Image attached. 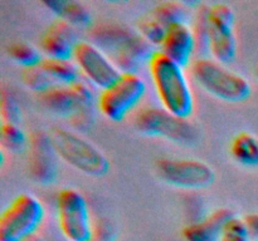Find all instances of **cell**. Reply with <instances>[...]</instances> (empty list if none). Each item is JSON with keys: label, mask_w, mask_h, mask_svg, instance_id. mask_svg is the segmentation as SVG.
Wrapping results in <instances>:
<instances>
[{"label": "cell", "mask_w": 258, "mask_h": 241, "mask_svg": "<svg viewBox=\"0 0 258 241\" xmlns=\"http://www.w3.org/2000/svg\"><path fill=\"white\" fill-rule=\"evenodd\" d=\"M8 54L14 62L22 65L23 68L38 65L43 59L39 50H37L33 45L24 42H15L10 44L8 47Z\"/></svg>", "instance_id": "obj_23"}, {"label": "cell", "mask_w": 258, "mask_h": 241, "mask_svg": "<svg viewBox=\"0 0 258 241\" xmlns=\"http://www.w3.org/2000/svg\"><path fill=\"white\" fill-rule=\"evenodd\" d=\"M208 5L199 4L196 14V24H194V37H196L197 48H207L208 49Z\"/></svg>", "instance_id": "obj_25"}, {"label": "cell", "mask_w": 258, "mask_h": 241, "mask_svg": "<svg viewBox=\"0 0 258 241\" xmlns=\"http://www.w3.org/2000/svg\"><path fill=\"white\" fill-rule=\"evenodd\" d=\"M57 153L50 143L48 133L35 131L28 142V172L39 185H52L58 175Z\"/></svg>", "instance_id": "obj_11"}, {"label": "cell", "mask_w": 258, "mask_h": 241, "mask_svg": "<svg viewBox=\"0 0 258 241\" xmlns=\"http://www.w3.org/2000/svg\"><path fill=\"white\" fill-rule=\"evenodd\" d=\"M0 113H2L3 122L14 123L18 125L22 118V110L18 103L17 98L14 97L12 90L3 89L0 95Z\"/></svg>", "instance_id": "obj_24"}, {"label": "cell", "mask_w": 258, "mask_h": 241, "mask_svg": "<svg viewBox=\"0 0 258 241\" xmlns=\"http://www.w3.org/2000/svg\"><path fill=\"white\" fill-rule=\"evenodd\" d=\"M241 220L251 241H258V212L247 213Z\"/></svg>", "instance_id": "obj_29"}, {"label": "cell", "mask_w": 258, "mask_h": 241, "mask_svg": "<svg viewBox=\"0 0 258 241\" xmlns=\"http://www.w3.org/2000/svg\"><path fill=\"white\" fill-rule=\"evenodd\" d=\"M72 59L78 70L101 90L112 85L121 75L112 59L91 42L78 40Z\"/></svg>", "instance_id": "obj_10"}, {"label": "cell", "mask_w": 258, "mask_h": 241, "mask_svg": "<svg viewBox=\"0 0 258 241\" xmlns=\"http://www.w3.org/2000/svg\"><path fill=\"white\" fill-rule=\"evenodd\" d=\"M229 151L234 160L243 166H258V138L247 131L237 133L231 141Z\"/></svg>", "instance_id": "obj_17"}, {"label": "cell", "mask_w": 258, "mask_h": 241, "mask_svg": "<svg viewBox=\"0 0 258 241\" xmlns=\"http://www.w3.org/2000/svg\"><path fill=\"white\" fill-rule=\"evenodd\" d=\"M159 100L165 110L188 119L194 110V97L183 67L155 50L148 63Z\"/></svg>", "instance_id": "obj_1"}, {"label": "cell", "mask_w": 258, "mask_h": 241, "mask_svg": "<svg viewBox=\"0 0 258 241\" xmlns=\"http://www.w3.org/2000/svg\"><path fill=\"white\" fill-rule=\"evenodd\" d=\"M68 87H70L71 92H72L73 97H75L76 102L80 107H92L95 98H93L92 89H91L87 83L78 79L73 82L72 84L68 85Z\"/></svg>", "instance_id": "obj_28"}, {"label": "cell", "mask_w": 258, "mask_h": 241, "mask_svg": "<svg viewBox=\"0 0 258 241\" xmlns=\"http://www.w3.org/2000/svg\"><path fill=\"white\" fill-rule=\"evenodd\" d=\"M44 215V206L37 197L20 193L0 216V241H25L37 233Z\"/></svg>", "instance_id": "obj_4"}, {"label": "cell", "mask_w": 258, "mask_h": 241, "mask_svg": "<svg viewBox=\"0 0 258 241\" xmlns=\"http://www.w3.org/2000/svg\"><path fill=\"white\" fill-rule=\"evenodd\" d=\"M154 18L163 23L166 28L176 23H185L188 17V9L185 4L180 2H161L156 4L153 9L149 10Z\"/></svg>", "instance_id": "obj_19"}, {"label": "cell", "mask_w": 258, "mask_h": 241, "mask_svg": "<svg viewBox=\"0 0 258 241\" xmlns=\"http://www.w3.org/2000/svg\"><path fill=\"white\" fill-rule=\"evenodd\" d=\"M77 43L75 27L57 18L40 37V49L48 58L72 59L73 49Z\"/></svg>", "instance_id": "obj_12"}, {"label": "cell", "mask_w": 258, "mask_h": 241, "mask_svg": "<svg viewBox=\"0 0 258 241\" xmlns=\"http://www.w3.org/2000/svg\"><path fill=\"white\" fill-rule=\"evenodd\" d=\"M134 127L143 135L163 137L180 145H191L198 140V130L188 119L176 117L164 108H141L134 117Z\"/></svg>", "instance_id": "obj_5"}, {"label": "cell", "mask_w": 258, "mask_h": 241, "mask_svg": "<svg viewBox=\"0 0 258 241\" xmlns=\"http://www.w3.org/2000/svg\"><path fill=\"white\" fill-rule=\"evenodd\" d=\"M20 78L29 89L38 92L39 94L57 84L39 64L23 68L22 72H20Z\"/></svg>", "instance_id": "obj_22"}, {"label": "cell", "mask_w": 258, "mask_h": 241, "mask_svg": "<svg viewBox=\"0 0 258 241\" xmlns=\"http://www.w3.org/2000/svg\"><path fill=\"white\" fill-rule=\"evenodd\" d=\"M39 102L43 107L54 114L70 118L80 105L76 102L68 85L54 84L39 94Z\"/></svg>", "instance_id": "obj_15"}, {"label": "cell", "mask_w": 258, "mask_h": 241, "mask_svg": "<svg viewBox=\"0 0 258 241\" xmlns=\"http://www.w3.org/2000/svg\"><path fill=\"white\" fill-rule=\"evenodd\" d=\"M43 5L58 19L64 20L72 27L86 28L92 22L91 13L82 3L72 0H47L43 2Z\"/></svg>", "instance_id": "obj_16"}, {"label": "cell", "mask_w": 258, "mask_h": 241, "mask_svg": "<svg viewBox=\"0 0 258 241\" xmlns=\"http://www.w3.org/2000/svg\"><path fill=\"white\" fill-rule=\"evenodd\" d=\"M156 172L164 182L185 190L206 188L216 180L208 163L193 158H161L156 162Z\"/></svg>", "instance_id": "obj_9"}, {"label": "cell", "mask_w": 258, "mask_h": 241, "mask_svg": "<svg viewBox=\"0 0 258 241\" xmlns=\"http://www.w3.org/2000/svg\"><path fill=\"white\" fill-rule=\"evenodd\" d=\"M57 222L67 241H88L93 231L87 201L76 188H62L55 198Z\"/></svg>", "instance_id": "obj_7"}, {"label": "cell", "mask_w": 258, "mask_h": 241, "mask_svg": "<svg viewBox=\"0 0 258 241\" xmlns=\"http://www.w3.org/2000/svg\"><path fill=\"white\" fill-rule=\"evenodd\" d=\"M39 65L58 84L70 85L78 80L80 70L75 62H71V59H55V58L44 57Z\"/></svg>", "instance_id": "obj_18"}, {"label": "cell", "mask_w": 258, "mask_h": 241, "mask_svg": "<svg viewBox=\"0 0 258 241\" xmlns=\"http://www.w3.org/2000/svg\"><path fill=\"white\" fill-rule=\"evenodd\" d=\"M208 50L223 65L231 64L237 57L234 13L224 3H214L208 8Z\"/></svg>", "instance_id": "obj_8"}, {"label": "cell", "mask_w": 258, "mask_h": 241, "mask_svg": "<svg viewBox=\"0 0 258 241\" xmlns=\"http://www.w3.org/2000/svg\"><path fill=\"white\" fill-rule=\"evenodd\" d=\"M48 137L58 157L80 172L92 177H102L110 171L107 157L95 145L73 131L52 127Z\"/></svg>", "instance_id": "obj_2"}, {"label": "cell", "mask_w": 258, "mask_h": 241, "mask_svg": "<svg viewBox=\"0 0 258 241\" xmlns=\"http://www.w3.org/2000/svg\"><path fill=\"white\" fill-rule=\"evenodd\" d=\"M25 241H45V240L42 237V236H39V235H38V233H35V235L30 236V237L27 238V240H25Z\"/></svg>", "instance_id": "obj_30"}, {"label": "cell", "mask_w": 258, "mask_h": 241, "mask_svg": "<svg viewBox=\"0 0 258 241\" xmlns=\"http://www.w3.org/2000/svg\"><path fill=\"white\" fill-rule=\"evenodd\" d=\"M256 77H257V79H258V65H257V68H256Z\"/></svg>", "instance_id": "obj_31"}, {"label": "cell", "mask_w": 258, "mask_h": 241, "mask_svg": "<svg viewBox=\"0 0 258 241\" xmlns=\"http://www.w3.org/2000/svg\"><path fill=\"white\" fill-rule=\"evenodd\" d=\"M221 241H251V238L247 235L241 218L234 216L224 226Z\"/></svg>", "instance_id": "obj_26"}, {"label": "cell", "mask_w": 258, "mask_h": 241, "mask_svg": "<svg viewBox=\"0 0 258 241\" xmlns=\"http://www.w3.org/2000/svg\"><path fill=\"white\" fill-rule=\"evenodd\" d=\"M196 49L193 29L186 23H176L166 29L165 38L159 50L184 68L189 64Z\"/></svg>", "instance_id": "obj_13"}, {"label": "cell", "mask_w": 258, "mask_h": 241, "mask_svg": "<svg viewBox=\"0 0 258 241\" xmlns=\"http://www.w3.org/2000/svg\"><path fill=\"white\" fill-rule=\"evenodd\" d=\"M0 141L3 148L13 153L23 152L29 142L27 135L19 126L7 122H2L0 126Z\"/></svg>", "instance_id": "obj_21"}, {"label": "cell", "mask_w": 258, "mask_h": 241, "mask_svg": "<svg viewBox=\"0 0 258 241\" xmlns=\"http://www.w3.org/2000/svg\"><path fill=\"white\" fill-rule=\"evenodd\" d=\"M136 29H138V34L144 40H146L151 47L160 48L161 43H163L164 38H165L168 28L148 12L138 19Z\"/></svg>", "instance_id": "obj_20"}, {"label": "cell", "mask_w": 258, "mask_h": 241, "mask_svg": "<svg viewBox=\"0 0 258 241\" xmlns=\"http://www.w3.org/2000/svg\"><path fill=\"white\" fill-rule=\"evenodd\" d=\"M191 74L203 89L224 102H244L252 93L251 84L243 75L232 72L214 59H196L191 63Z\"/></svg>", "instance_id": "obj_3"}, {"label": "cell", "mask_w": 258, "mask_h": 241, "mask_svg": "<svg viewBox=\"0 0 258 241\" xmlns=\"http://www.w3.org/2000/svg\"><path fill=\"white\" fill-rule=\"evenodd\" d=\"M234 213L229 208H217L206 217L190 222L181 230L185 241H221L224 226Z\"/></svg>", "instance_id": "obj_14"}, {"label": "cell", "mask_w": 258, "mask_h": 241, "mask_svg": "<svg viewBox=\"0 0 258 241\" xmlns=\"http://www.w3.org/2000/svg\"><path fill=\"white\" fill-rule=\"evenodd\" d=\"M117 232L111 222L107 218H101L93 223V231L88 241H116Z\"/></svg>", "instance_id": "obj_27"}, {"label": "cell", "mask_w": 258, "mask_h": 241, "mask_svg": "<svg viewBox=\"0 0 258 241\" xmlns=\"http://www.w3.org/2000/svg\"><path fill=\"white\" fill-rule=\"evenodd\" d=\"M146 93V83L138 73H121L120 78L106 89L101 90L97 107L107 119L122 120Z\"/></svg>", "instance_id": "obj_6"}]
</instances>
